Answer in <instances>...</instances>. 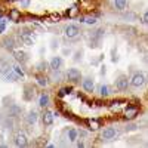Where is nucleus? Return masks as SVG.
<instances>
[{
	"mask_svg": "<svg viewBox=\"0 0 148 148\" xmlns=\"http://www.w3.org/2000/svg\"><path fill=\"white\" fill-rule=\"evenodd\" d=\"M145 82H147V77L144 76L142 73H135L133 76L130 77V80H129V84L130 86H133V88H142V86L145 84Z\"/></svg>",
	"mask_w": 148,
	"mask_h": 148,
	"instance_id": "nucleus-1",
	"label": "nucleus"
},
{
	"mask_svg": "<svg viewBox=\"0 0 148 148\" xmlns=\"http://www.w3.org/2000/svg\"><path fill=\"white\" fill-rule=\"evenodd\" d=\"M67 79H68V82H71V83H79V82L82 80V73H80V70H77V68H70V70L67 71Z\"/></svg>",
	"mask_w": 148,
	"mask_h": 148,
	"instance_id": "nucleus-2",
	"label": "nucleus"
},
{
	"mask_svg": "<svg viewBox=\"0 0 148 148\" xmlns=\"http://www.w3.org/2000/svg\"><path fill=\"white\" fill-rule=\"evenodd\" d=\"M82 88L86 93H92L95 90V80L92 77H84L82 80Z\"/></svg>",
	"mask_w": 148,
	"mask_h": 148,
	"instance_id": "nucleus-3",
	"label": "nucleus"
},
{
	"mask_svg": "<svg viewBox=\"0 0 148 148\" xmlns=\"http://www.w3.org/2000/svg\"><path fill=\"white\" fill-rule=\"evenodd\" d=\"M80 34V28L77 25H74V24H70V25L65 27V36L68 39H74V37H77Z\"/></svg>",
	"mask_w": 148,
	"mask_h": 148,
	"instance_id": "nucleus-4",
	"label": "nucleus"
},
{
	"mask_svg": "<svg viewBox=\"0 0 148 148\" xmlns=\"http://www.w3.org/2000/svg\"><path fill=\"white\" fill-rule=\"evenodd\" d=\"M116 88L119 89V90H126L127 88H129V79L126 77V76H119V79L116 80Z\"/></svg>",
	"mask_w": 148,
	"mask_h": 148,
	"instance_id": "nucleus-5",
	"label": "nucleus"
},
{
	"mask_svg": "<svg viewBox=\"0 0 148 148\" xmlns=\"http://www.w3.org/2000/svg\"><path fill=\"white\" fill-rule=\"evenodd\" d=\"M116 135H117V130L114 129V127H105L104 130H102V139H105V141H111V139H114L116 138Z\"/></svg>",
	"mask_w": 148,
	"mask_h": 148,
	"instance_id": "nucleus-6",
	"label": "nucleus"
},
{
	"mask_svg": "<svg viewBox=\"0 0 148 148\" xmlns=\"http://www.w3.org/2000/svg\"><path fill=\"white\" fill-rule=\"evenodd\" d=\"M61 67H62V58L53 56L51 59V62H49V68H51L52 71H56V70H61Z\"/></svg>",
	"mask_w": 148,
	"mask_h": 148,
	"instance_id": "nucleus-7",
	"label": "nucleus"
},
{
	"mask_svg": "<svg viewBox=\"0 0 148 148\" xmlns=\"http://www.w3.org/2000/svg\"><path fill=\"white\" fill-rule=\"evenodd\" d=\"M43 125L45 126H52L53 125V119H55V116H53V113L52 111H49V110H46L45 113H43Z\"/></svg>",
	"mask_w": 148,
	"mask_h": 148,
	"instance_id": "nucleus-8",
	"label": "nucleus"
},
{
	"mask_svg": "<svg viewBox=\"0 0 148 148\" xmlns=\"http://www.w3.org/2000/svg\"><path fill=\"white\" fill-rule=\"evenodd\" d=\"M15 145L16 147H27L28 145V139H27V136L22 132H19L15 136Z\"/></svg>",
	"mask_w": 148,
	"mask_h": 148,
	"instance_id": "nucleus-9",
	"label": "nucleus"
},
{
	"mask_svg": "<svg viewBox=\"0 0 148 148\" xmlns=\"http://www.w3.org/2000/svg\"><path fill=\"white\" fill-rule=\"evenodd\" d=\"M138 113H139L138 107H127L126 111H125V117H126L127 120H133L135 117L138 116Z\"/></svg>",
	"mask_w": 148,
	"mask_h": 148,
	"instance_id": "nucleus-10",
	"label": "nucleus"
},
{
	"mask_svg": "<svg viewBox=\"0 0 148 148\" xmlns=\"http://www.w3.org/2000/svg\"><path fill=\"white\" fill-rule=\"evenodd\" d=\"M21 113H22V108L16 104H12L8 114H9V117H18V116H21Z\"/></svg>",
	"mask_w": 148,
	"mask_h": 148,
	"instance_id": "nucleus-11",
	"label": "nucleus"
},
{
	"mask_svg": "<svg viewBox=\"0 0 148 148\" xmlns=\"http://www.w3.org/2000/svg\"><path fill=\"white\" fill-rule=\"evenodd\" d=\"M9 19L14 22H18L21 19V10L19 9H10L9 10Z\"/></svg>",
	"mask_w": 148,
	"mask_h": 148,
	"instance_id": "nucleus-12",
	"label": "nucleus"
},
{
	"mask_svg": "<svg viewBox=\"0 0 148 148\" xmlns=\"http://www.w3.org/2000/svg\"><path fill=\"white\" fill-rule=\"evenodd\" d=\"M49 102H51V96H49L47 93H42L40 98H39V105H40L42 108H45V107L49 105Z\"/></svg>",
	"mask_w": 148,
	"mask_h": 148,
	"instance_id": "nucleus-13",
	"label": "nucleus"
},
{
	"mask_svg": "<svg viewBox=\"0 0 148 148\" xmlns=\"http://www.w3.org/2000/svg\"><path fill=\"white\" fill-rule=\"evenodd\" d=\"M37 119H39V114H37V111H34V110L27 114V123L28 125H34V123L37 121Z\"/></svg>",
	"mask_w": 148,
	"mask_h": 148,
	"instance_id": "nucleus-14",
	"label": "nucleus"
},
{
	"mask_svg": "<svg viewBox=\"0 0 148 148\" xmlns=\"http://www.w3.org/2000/svg\"><path fill=\"white\" fill-rule=\"evenodd\" d=\"M98 95L102 96V98H107L110 95V88L107 84H101L99 88H98Z\"/></svg>",
	"mask_w": 148,
	"mask_h": 148,
	"instance_id": "nucleus-15",
	"label": "nucleus"
},
{
	"mask_svg": "<svg viewBox=\"0 0 148 148\" xmlns=\"http://www.w3.org/2000/svg\"><path fill=\"white\" fill-rule=\"evenodd\" d=\"M114 6L117 10H125L127 8V0H114Z\"/></svg>",
	"mask_w": 148,
	"mask_h": 148,
	"instance_id": "nucleus-16",
	"label": "nucleus"
},
{
	"mask_svg": "<svg viewBox=\"0 0 148 148\" xmlns=\"http://www.w3.org/2000/svg\"><path fill=\"white\" fill-rule=\"evenodd\" d=\"M88 126H89V129H90V130H98V129L101 127L99 121L95 120V119H89V120H88Z\"/></svg>",
	"mask_w": 148,
	"mask_h": 148,
	"instance_id": "nucleus-17",
	"label": "nucleus"
},
{
	"mask_svg": "<svg viewBox=\"0 0 148 148\" xmlns=\"http://www.w3.org/2000/svg\"><path fill=\"white\" fill-rule=\"evenodd\" d=\"M77 138H79L77 129H70V130H68V141H70V142H76Z\"/></svg>",
	"mask_w": 148,
	"mask_h": 148,
	"instance_id": "nucleus-18",
	"label": "nucleus"
},
{
	"mask_svg": "<svg viewBox=\"0 0 148 148\" xmlns=\"http://www.w3.org/2000/svg\"><path fill=\"white\" fill-rule=\"evenodd\" d=\"M18 79H19V76H18L14 70H9V73L6 74V80H8V82H16Z\"/></svg>",
	"mask_w": 148,
	"mask_h": 148,
	"instance_id": "nucleus-19",
	"label": "nucleus"
},
{
	"mask_svg": "<svg viewBox=\"0 0 148 148\" xmlns=\"http://www.w3.org/2000/svg\"><path fill=\"white\" fill-rule=\"evenodd\" d=\"M15 59L18 61V62L24 64L28 58H27V53H24V52H15Z\"/></svg>",
	"mask_w": 148,
	"mask_h": 148,
	"instance_id": "nucleus-20",
	"label": "nucleus"
},
{
	"mask_svg": "<svg viewBox=\"0 0 148 148\" xmlns=\"http://www.w3.org/2000/svg\"><path fill=\"white\" fill-rule=\"evenodd\" d=\"M3 45H5L6 49H9V51H12V49H14V46H15L14 39H12V37H6V39L3 40Z\"/></svg>",
	"mask_w": 148,
	"mask_h": 148,
	"instance_id": "nucleus-21",
	"label": "nucleus"
},
{
	"mask_svg": "<svg viewBox=\"0 0 148 148\" xmlns=\"http://www.w3.org/2000/svg\"><path fill=\"white\" fill-rule=\"evenodd\" d=\"M47 77L46 76H37V84L39 86H42V88H46L47 86Z\"/></svg>",
	"mask_w": 148,
	"mask_h": 148,
	"instance_id": "nucleus-22",
	"label": "nucleus"
},
{
	"mask_svg": "<svg viewBox=\"0 0 148 148\" xmlns=\"http://www.w3.org/2000/svg\"><path fill=\"white\" fill-rule=\"evenodd\" d=\"M77 14H79V8H77V6H71V8L68 9V12H67V15H68L70 18H74Z\"/></svg>",
	"mask_w": 148,
	"mask_h": 148,
	"instance_id": "nucleus-23",
	"label": "nucleus"
},
{
	"mask_svg": "<svg viewBox=\"0 0 148 148\" xmlns=\"http://www.w3.org/2000/svg\"><path fill=\"white\" fill-rule=\"evenodd\" d=\"M96 21H98L96 16H86L84 18V22L86 24H90V25H92V24H96Z\"/></svg>",
	"mask_w": 148,
	"mask_h": 148,
	"instance_id": "nucleus-24",
	"label": "nucleus"
},
{
	"mask_svg": "<svg viewBox=\"0 0 148 148\" xmlns=\"http://www.w3.org/2000/svg\"><path fill=\"white\" fill-rule=\"evenodd\" d=\"M70 92H71V89H70V88H62V89H61V90H59V93H58V95H59L61 98H62V96H65V95H68Z\"/></svg>",
	"mask_w": 148,
	"mask_h": 148,
	"instance_id": "nucleus-25",
	"label": "nucleus"
},
{
	"mask_svg": "<svg viewBox=\"0 0 148 148\" xmlns=\"http://www.w3.org/2000/svg\"><path fill=\"white\" fill-rule=\"evenodd\" d=\"M12 70H14L16 74H18V76H21V77H24V71L21 70V67L19 65H15V67H12Z\"/></svg>",
	"mask_w": 148,
	"mask_h": 148,
	"instance_id": "nucleus-26",
	"label": "nucleus"
},
{
	"mask_svg": "<svg viewBox=\"0 0 148 148\" xmlns=\"http://www.w3.org/2000/svg\"><path fill=\"white\" fill-rule=\"evenodd\" d=\"M82 56H83V52L82 51H79V52H76V53H74V62H79V61L82 59Z\"/></svg>",
	"mask_w": 148,
	"mask_h": 148,
	"instance_id": "nucleus-27",
	"label": "nucleus"
},
{
	"mask_svg": "<svg viewBox=\"0 0 148 148\" xmlns=\"http://www.w3.org/2000/svg\"><path fill=\"white\" fill-rule=\"evenodd\" d=\"M46 67H47V64H46V62H43V61L37 64V70H39V71H45V70H46Z\"/></svg>",
	"mask_w": 148,
	"mask_h": 148,
	"instance_id": "nucleus-28",
	"label": "nucleus"
},
{
	"mask_svg": "<svg viewBox=\"0 0 148 148\" xmlns=\"http://www.w3.org/2000/svg\"><path fill=\"white\" fill-rule=\"evenodd\" d=\"M53 82H61V74H59V70H56V71H53Z\"/></svg>",
	"mask_w": 148,
	"mask_h": 148,
	"instance_id": "nucleus-29",
	"label": "nucleus"
},
{
	"mask_svg": "<svg viewBox=\"0 0 148 148\" xmlns=\"http://www.w3.org/2000/svg\"><path fill=\"white\" fill-rule=\"evenodd\" d=\"M125 129H126V132H132V130H136L138 126H136V125H127Z\"/></svg>",
	"mask_w": 148,
	"mask_h": 148,
	"instance_id": "nucleus-30",
	"label": "nucleus"
},
{
	"mask_svg": "<svg viewBox=\"0 0 148 148\" xmlns=\"http://www.w3.org/2000/svg\"><path fill=\"white\" fill-rule=\"evenodd\" d=\"M111 61H113V62H117V61H119V56H117V51H116V49H113V56H111Z\"/></svg>",
	"mask_w": 148,
	"mask_h": 148,
	"instance_id": "nucleus-31",
	"label": "nucleus"
},
{
	"mask_svg": "<svg viewBox=\"0 0 148 148\" xmlns=\"http://www.w3.org/2000/svg\"><path fill=\"white\" fill-rule=\"evenodd\" d=\"M142 24H144V25H147V24H148V14H147V12L142 15Z\"/></svg>",
	"mask_w": 148,
	"mask_h": 148,
	"instance_id": "nucleus-32",
	"label": "nucleus"
},
{
	"mask_svg": "<svg viewBox=\"0 0 148 148\" xmlns=\"http://www.w3.org/2000/svg\"><path fill=\"white\" fill-rule=\"evenodd\" d=\"M51 47H52V49H56V47H58V40L53 39V40L51 42Z\"/></svg>",
	"mask_w": 148,
	"mask_h": 148,
	"instance_id": "nucleus-33",
	"label": "nucleus"
},
{
	"mask_svg": "<svg viewBox=\"0 0 148 148\" xmlns=\"http://www.w3.org/2000/svg\"><path fill=\"white\" fill-rule=\"evenodd\" d=\"M105 73H107V68H105V65H102L101 67V74H102V76H105Z\"/></svg>",
	"mask_w": 148,
	"mask_h": 148,
	"instance_id": "nucleus-34",
	"label": "nucleus"
},
{
	"mask_svg": "<svg viewBox=\"0 0 148 148\" xmlns=\"http://www.w3.org/2000/svg\"><path fill=\"white\" fill-rule=\"evenodd\" d=\"M28 3H30L28 0H24V2H22V6H28Z\"/></svg>",
	"mask_w": 148,
	"mask_h": 148,
	"instance_id": "nucleus-35",
	"label": "nucleus"
},
{
	"mask_svg": "<svg viewBox=\"0 0 148 148\" xmlns=\"http://www.w3.org/2000/svg\"><path fill=\"white\" fill-rule=\"evenodd\" d=\"M77 147H79V148H80V147H84V144L80 141V142H77Z\"/></svg>",
	"mask_w": 148,
	"mask_h": 148,
	"instance_id": "nucleus-36",
	"label": "nucleus"
}]
</instances>
